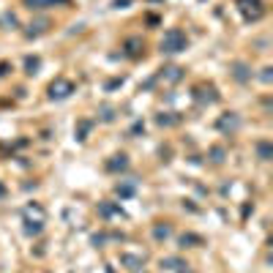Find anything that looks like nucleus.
Segmentation results:
<instances>
[{"label": "nucleus", "mask_w": 273, "mask_h": 273, "mask_svg": "<svg viewBox=\"0 0 273 273\" xmlns=\"http://www.w3.org/2000/svg\"><path fill=\"white\" fill-rule=\"evenodd\" d=\"M162 52H167V55H175V52H183V50H189V38H186V33H183L180 28H170L164 33V38H162Z\"/></svg>", "instance_id": "f257e3e1"}, {"label": "nucleus", "mask_w": 273, "mask_h": 273, "mask_svg": "<svg viewBox=\"0 0 273 273\" xmlns=\"http://www.w3.org/2000/svg\"><path fill=\"white\" fill-rule=\"evenodd\" d=\"M235 6L240 9V14H243L248 22H257L265 14V3H262V0H235Z\"/></svg>", "instance_id": "f03ea898"}, {"label": "nucleus", "mask_w": 273, "mask_h": 273, "mask_svg": "<svg viewBox=\"0 0 273 273\" xmlns=\"http://www.w3.org/2000/svg\"><path fill=\"white\" fill-rule=\"evenodd\" d=\"M22 6L30 11H47V9H58V6H71V0H22Z\"/></svg>", "instance_id": "7ed1b4c3"}, {"label": "nucleus", "mask_w": 273, "mask_h": 273, "mask_svg": "<svg viewBox=\"0 0 273 273\" xmlns=\"http://www.w3.org/2000/svg\"><path fill=\"white\" fill-rule=\"evenodd\" d=\"M71 93H74V82H69V79H58L50 85V99H66Z\"/></svg>", "instance_id": "20e7f679"}, {"label": "nucleus", "mask_w": 273, "mask_h": 273, "mask_svg": "<svg viewBox=\"0 0 273 273\" xmlns=\"http://www.w3.org/2000/svg\"><path fill=\"white\" fill-rule=\"evenodd\" d=\"M50 25H52V22L50 19H36V22H30V30H28V38H36V36H41V33H47V30H50Z\"/></svg>", "instance_id": "39448f33"}, {"label": "nucleus", "mask_w": 273, "mask_h": 273, "mask_svg": "<svg viewBox=\"0 0 273 273\" xmlns=\"http://www.w3.org/2000/svg\"><path fill=\"white\" fill-rule=\"evenodd\" d=\"M232 77H235L238 82H248V79H252V71H248L246 63L235 60V63H232Z\"/></svg>", "instance_id": "423d86ee"}, {"label": "nucleus", "mask_w": 273, "mask_h": 273, "mask_svg": "<svg viewBox=\"0 0 273 273\" xmlns=\"http://www.w3.org/2000/svg\"><path fill=\"white\" fill-rule=\"evenodd\" d=\"M99 213L104 216V219H112V216H120V219H123V211H120L118 205H112V202H101L99 205Z\"/></svg>", "instance_id": "0eeeda50"}, {"label": "nucleus", "mask_w": 273, "mask_h": 273, "mask_svg": "<svg viewBox=\"0 0 273 273\" xmlns=\"http://www.w3.org/2000/svg\"><path fill=\"white\" fill-rule=\"evenodd\" d=\"M126 167H128V158H126L123 153H120V156H112V162H107V170H109V172H118V170L123 172Z\"/></svg>", "instance_id": "6e6552de"}, {"label": "nucleus", "mask_w": 273, "mask_h": 273, "mask_svg": "<svg viewBox=\"0 0 273 273\" xmlns=\"http://www.w3.org/2000/svg\"><path fill=\"white\" fill-rule=\"evenodd\" d=\"M142 47H145V44H142V38H128V41H126V55H128V58H140Z\"/></svg>", "instance_id": "1a4fd4ad"}, {"label": "nucleus", "mask_w": 273, "mask_h": 273, "mask_svg": "<svg viewBox=\"0 0 273 273\" xmlns=\"http://www.w3.org/2000/svg\"><path fill=\"white\" fill-rule=\"evenodd\" d=\"M257 156H260V162H270V156H273V148H270V142H268V140L257 142Z\"/></svg>", "instance_id": "9d476101"}, {"label": "nucleus", "mask_w": 273, "mask_h": 273, "mask_svg": "<svg viewBox=\"0 0 273 273\" xmlns=\"http://www.w3.org/2000/svg\"><path fill=\"white\" fill-rule=\"evenodd\" d=\"M162 268H164V270H180V268H186V265H183L178 257H164V260H162Z\"/></svg>", "instance_id": "9b49d317"}, {"label": "nucleus", "mask_w": 273, "mask_h": 273, "mask_svg": "<svg viewBox=\"0 0 273 273\" xmlns=\"http://www.w3.org/2000/svg\"><path fill=\"white\" fill-rule=\"evenodd\" d=\"M170 235H172V230L167 227V224H164V227H162V224H156V227H153V238L156 240H167Z\"/></svg>", "instance_id": "f8f14e48"}, {"label": "nucleus", "mask_w": 273, "mask_h": 273, "mask_svg": "<svg viewBox=\"0 0 273 273\" xmlns=\"http://www.w3.org/2000/svg\"><path fill=\"white\" fill-rule=\"evenodd\" d=\"M219 126H221V128H230V131H235V128H238V115H235V112H230V118L219 120Z\"/></svg>", "instance_id": "ddd939ff"}, {"label": "nucleus", "mask_w": 273, "mask_h": 273, "mask_svg": "<svg viewBox=\"0 0 273 273\" xmlns=\"http://www.w3.org/2000/svg\"><path fill=\"white\" fill-rule=\"evenodd\" d=\"M162 71H167V74H162V77H167L170 82H178V79L183 77V69H178V66H172V69H162Z\"/></svg>", "instance_id": "4468645a"}, {"label": "nucleus", "mask_w": 273, "mask_h": 273, "mask_svg": "<svg viewBox=\"0 0 273 273\" xmlns=\"http://www.w3.org/2000/svg\"><path fill=\"white\" fill-rule=\"evenodd\" d=\"M41 232V221H25V235H38Z\"/></svg>", "instance_id": "2eb2a0df"}, {"label": "nucleus", "mask_w": 273, "mask_h": 273, "mask_svg": "<svg viewBox=\"0 0 273 273\" xmlns=\"http://www.w3.org/2000/svg\"><path fill=\"white\" fill-rule=\"evenodd\" d=\"M120 262L131 265L134 270H140V268H142V257H126V254H123V257H120Z\"/></svg>", "instance_id": "dca6fc26"}, {"label": "nucleus", "mask_w": 273, "mask_h": 273, "mask_svg": "<svg viewBox=\"0 0 273 273\" xmlns=\"http://www.w3.org/2000/svg\"><path fill=\"white\" fill-rule=\"evenodd\" d=\"M156 120H158V126H175V123H180V118H170V112H167V115L162 112Z\"/></svg>", "instance_id": "f3484780"}, {"label": "nucleus", "mask_w": 273, "mask_h": 273, "mask_svg": "<svg viewBox=\"0 0 273 273\" xmlns=\"http://www.w3.org/2000/svg\"><path fill=\"white\" fill-rule=\"evenodd\" d=\"M90 128H93V120H82V123H79V131H77V140H85Z\"/></svg>", "instance_id": "a211bd4d"}, {"label": "nucleus", "mask_w": 273, "mask_h": 273, "mask_svg": "<svg viewBox=\"0 0 273 273\" xmlns=\"http://www.w3.org/2000/svg\"><path fill=\"white\" fill-rule=\"evenodd\" d=\"M189 243H197V246H202V238H199V235H191V232H189V235H183V238H180V246L186 248Z\"/></svg>", "instance_id": "6ab92c4d"}, {"label": "nucleus", "mask_w": 273, "mask_h": 273, "mask_svg": "<svg viewBox=\"0 0 273 273\" xmlns=\"http://www.w3.org/2000/svg\"><path fill=\"white\" fill-rule=\"evenodd\" d=\"M38 66H41V60H38V58H28V60H25V69H28V74H36V71H38Z\"/></svg>", "instance_id": "aec40b11"}, {"label": "nucleus", "mask_w": 273, "mask_h": 273, "mask_svg": "<svg viewBox=\"0 0 273 273\" xmlns=\"http://www.w3.org/2000/svg\"><path fill=\"white\" fill-rule=\"evenodd\" d=\"M211 158H213L216 164H221L224 162V150L221 148H211Z\"/></svg>", "instance_id": "412c9836"}, {"label": "nucleus", "mask_w": 273, "mask_h": 273, "mask_svg": "<svg viewBox=\"0 0 273 273\" xmlns=\"http://www.w3.org/2000/svg\"><path fill=\"white\" fill-rule=\"evenodd\" d=\"M134 0H112V9H128Z\"/></svg>", "instance_id": "4be33fe9"}, {"label": "nucleus", "mask_w": 273, "mask_h": 273, "mask_svg": "<svg viewBox=\"0 0 273 273\" xmlns=\"http://www.w3.org/2000/svg\"><path fill=\"white\" fill-rule=\"evenodd\" d=\"M118 194L120 197H131L134 194V186H118Z\"/></svg>", "instance_id": "5701e85b"}, {"label": "nucleus", "mask_w": 273, "mask_h": 273, "mask_svg": "<svg viewBox=\"0 0 273 273\" xmlns=\"http://www.w3.org/2000/svg\"><path fill=\"white\" fill-rule=\"evenodd\" d=\"M101 112H104V115H101L104 120H112V118H115V115H112V109H109V107H104Z\"/></svg>", "instance_id": "b1692460"}, {"label": "nucleus", "mask_w": 273, "mask_h": 273, "mask_svg": "<svg viewBox=\"0 0 273 273\" xmlns=\"http://www.w3.org/2000/svg\"><path fill=\"white\" fill-rule=\"evenodd\" d=\"M262 82H270V69H262Z\"/></svg>", "instance_id": "393cba45"}, {"label": "nucleus", "mask_w": 273, "mask_h": 273, "mask_svg": "<svg viewBox=\"0 0 273 273\" xmlns=\"http://www.w3.org/2000/svg\"><path fill=\"white\" fill-rule=\"evenodd\" d=\"M118 85H123V79H112V82L107 85V90H112V87H118Z\"/></svg>", "instance_id": "a878e982"}, {"label": "nucleus", "mask_w": 273, "mask_h": 273, "mask_svg": "<svg viewBox=\"0 0 273 273\" xmlns=\"http://www.w3.org/2000/svg\"><path fill=\"white\" fill-rule=\"evenodd\" d=\"M9 69H11L9 63H0V77H3V74H9Z\"/></svg>", "instance_id": "bb28decb"}, {"label": "nucleus", "mask_w": 273, "mask_h": 273, "mask_svg": "<svg viewBox=\"0 0 273 273\" xmlns=\"http://www.w3.org/2000/svg\"><path fill=\"white\" fill-rule=\"evenodd\" d=\"M3 197H6V186L0 183V199H3Z\"/></svg>", "instance_id": "cd10ccee"}, {"label": "nucleus", "mask_w": 273, "mask_h": 273, "mask_svg": "<svg viewBox=\"0 0 273 273\" xmlns=\"http://www.w3.org/2000/svg\"><path fill=\"white\" fill-rule=\"evenodd\" d=\"M142 273H145V270H142Z\"/></svg>", "instance_id": "c85d7f7f"}]
</instances>
